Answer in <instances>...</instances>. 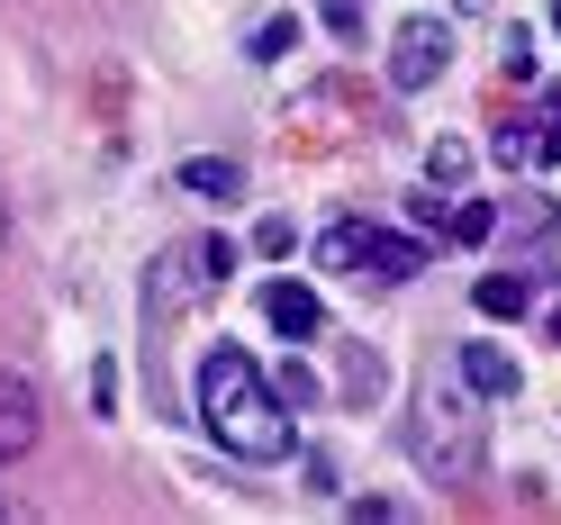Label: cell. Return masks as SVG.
<instances>
[{"label":"cell","mask_w":561,"mask_h":525,"mask_svg":"<svg viewBox=\"0 0 561 525\" xmlns=\"http://www.w3.org/2000/svg\"><path fill=\"white\" fill-rule=\"evenodd\" d=\"M91 408L118 416V372H110V363H91Z\"/></svg>","instance_id":"2e32d148"},{"label":"cell","mask_w":561,"mask_h":525,"mask_svg":"<svg viewBox=\"0 0 561 525\" xmlns=\"http://www.w3.org/2000/svg\"><path fill=\"white\" fill-rule=\"evenodd\" d=\"M199 426L218 435L236 463H290L299 453L290 408L272 399V380L254 372L244 344H208V363H199Z\"/></svg>","instance_id":"6da1fadb"},{"label":"cell","mask_w":561,"mask_h":525,"mask_svg":"<svg viewBox=\"0 0 561 525\" xmlns=\"http://www.w3.org/2000/svg\"><path fill=\"white\" fill-rule=\"evenodd\" d=\"M172 182H182L191 199H244V163H236V155H191Z\"/></svg>","instance_id":"ba28073f"},{"label":"cell","mask_w":561,"mask_h":525,"mask_svg":"<svg viewBox=\"0 0 561 525\" xmlns=\"http://www.w3.org/2000/svg\"><path fill=\"white\" fill-rule=\"evenodd\" d=\"M290 46H299V19H290V10H280V19H254V37H244V55H254V64H280Z\"/></svg>","instance_id":"4fadbf2b"},{"label":"cell","mask_w":561,"mask_h":525,"mask_svg":"<svg viewBox=\"0 0 561 525\" xmlns=\"http://www.w3.org/2000/svg\"><path fill=\"white\" fill-rule=\"evenodd\" d=\"M46 444V408H37V380L27 372H0V463H27Z\"/></svg>","instance_id":"5b68a950"},{"label":"cell","mask_w":561,"mask_h":525,"mask_svg":"<svg viewBox=\"0 0 561 525\" xmlns=\"http://www.w3.org/2000/svg\"><path fill=\"white\" fill-rule=\"evenodd\" d=\"M344 390L371 399V390H380V363H371V354H354V363H344Z\"/></svg>","instance_id":"ac0fdd59"},{"label":"cell","mask_w":561,"mask_h":525,"mask_svg":"<svg viewBox=\"0 0 561 525\" xmlns=\"http://www.w3.org/2000/svg\"><path fill=\"white\" fill-rule=\"evenodd\" d=\"M318 263L335 272H380V282H408V272H426V244L416 236H390V227H371V218H335L327 244H318Z\"/></svg>","instance_id":"277c9868"},{"label":"cell","mask_w":561,"mask_h":525,"mask_svg":"<svg viewBox=\"0 0 561 525\" xmlns=\"http://www.w3.org/2000/svg\"><path fill=\"white\" fill-rule=\"evenodd\" d=\"M552 37H561V0H552Z\"/></svg>","instance_id":"603a6c76"},{"label":"cell","mask_w":561,"mask_h":525,"mask_svg":"<svg viewBox=\"0 0 561 525\" xmlns=\"http://www.w3.org/2000/svg\"><path fill=\"white\" fill-rule=\"evenodd\" d=\"M254 244H263V254L280 263V254H290V218H263V227H254Z\"/></svg>","instance_id":"ffe728a7"},{"label":"cell","mask_w":561,"mask_h":525,"mask_svg":"<svg viewBox=\"0 0 561 525\" xmlns=\"http://www.w3.org/2000/svg\"><path fill=\"white\" fill-rule=\"evenodd\" d=\"M354 516H363V525H399L408 507H399V499H354Z\"/></svg>","instance_id":"44dd1931"},{"label":"cell","mask_w":561,"mask_h":525,"mask_svg":"<svg viewBox=\"0 0 561 525\" xmlns=\"http://www.w3.org/2000/svg\"><path fill=\"white\" fill-rule=\"evenodd\" d=\"M444 64H453V37H444L435 19H408V27H399V46H390V91H426Z\"/></svg>","instance_id":"8992f818"},{"label":"cell","mask_w":561,"mask_h":525,"mask_svg":"<svg viewBox=\"0 0 561 525\" xmlns=\"http://www.w3.org/2000/svg\"><path fill=\"white\" fill-rule=\"evenodd\" d=\"M0 244H10V208H0Z\"/></svg>","instance_id":"7402d4cb"},{"label":"cell","mask_w":561,"mask_h":525,"mask_svg":"<svg viewBox=\"0 0 561 525\" xmlns=\"http://www.w3.org/2000/svg\"><path fill=\"white\" fill-rule=\"evenodd\" d=\"M489 155H499L507 172H535L543 163V127L535 118H499V127H489Z\"/></svg>","instance_id":"30bf717a"},{"label":"cell","mask_w":561,"mask_h":525,"mask_svg":"<svg viewBox=\"0 0 561 525\" xmlns=\"http://www.w3.org/2000/svg\"><path fill=\"white\" fill-rule=\"evenodd\" d=\"M552 335H561V308H552Z\"/></svg>","instance_id":"cb8c5ba5"},{"label":"cell","mask_w":561,"mask_h":525,"mask_svg":"<svg viewBox=\"0 0 561 525\" xmlns=\"http://www.w3.org/2000/svg\"><path fill=\"white\" fill-rule=\"evenodd\" d=\"M525 299H535L525 272H480V282H471V308H480V318H516Z\"/></svg>","instance_id":"8fae6325"},{"label":"cell","mask_w":561,"mask_h":525,"mask_svg":"<svg viewBox=\"0 0 561 525\" xmlns=\"http://www.w3.org/2000/svg\"><path fill=\"white\" fill-rule=\"evenodd\" d=\"M499 64H507V82H525V73H535V37H525V27H516V37H507V55H499Z\"/></svg>","instance_id":"e0dca14e"},{"label":"cell","mask_w":561,"mask_h":525,"mask_svg":"<svg viewBox=\"0 0 561 525\" xmlns=\"http://www.w3.org/2000/svg\"><path fill=\"white\" fill-rule=\"evenodd\" d=\"M227 272H236V244H227V236L163 244V254L146 263V327H182L208 290H227Z\"/></svg>","instance_id":"3957f363"},{"label":"cell","mask_w":561,"mask_h":525,"mask_svg":"<svg viewBox=\"0 0 561 525\" xmlns=\"http://www.w3.org/2000/svg\"><path fill=\"white\" fill-rule=\"evenodd\" d=\"M263 318L290 335V344H308V335H327V299L308 290V282H272V290H263Z\"/></svg>","instance_id":"52a82bcc"},{"label":"cell","mask_w":561,"mask_h":525,"mask_svg":"<svg viewBox=\"0 0 561 525\" xmlns=\"http://www.w3.org/2000/svg\"><path fill=\"white\" fill-rule=\"evenodd\" d=\"M408 453L426 463V480H471L480 453H489V426H480V390L471 380H435L408 416Z\"/></svg>","instance_id":"7a4b0ae2"},{"label":"cell","mask_w":561,"mask_h":525,"mask_svg":"<svg viewBox=\"0 0 561 525\" xmlns=\"http://www.w3.org/2000/svg\"><path fill=\"white\" fill-rule=\"evenodd\" d=\"M272 399H280V408H308V399H318V380H308L299 363H280V380H272Z\"/></svg>","instance_id":"9a60e30c"},{"label":"cell","mask_w":561,"mask_h":525,"mask_svg":"<svg viewBox=\"0 0 561 525\" xmlns=\"http://www.w3.org/2000/svg\"><path fill=\"white\" fill-rule=\"evenodd\" d=\"M444 236H453V244H489V236H499V199H462V208H444Z\"/></svg>","instance_id":"7c38bea8"},{"label":"cell","mask_w":561,"mask_h":525,"mask_svg":"<svg viewBox=\"0 0 561 525\" xmlns=\"http://www.w3.org/2000/svg\"><path fill=\"white\" fill-rule=\"evenodd\" d=\"M462 380H471L480 399H516V380H525V372L499 354V344H462Z\"/></svg>","instance_id":"9c48e42d"},{"label":"cell","mask_w":561,"mask_h":525,"mask_svg":"<svg viewBox=\"0 0 561 525\" xmlns=\"http://www.w3.org/2000/svg\"><path fill=\"white\" fill-rule=\"evenodd\" d=\"M426 172H435V182L453 191V182L471 172V146H462V136H435V146H426Z\"/></svg>","instance_id":"5bb4252c"},{"label":"cell","mask_w":561,"mask_h":525,"mask_svg":"<svg viewBox=\"0 0 561 525\" xmlns=\"http://www.w3.org/2000/svg\"><path fill=\"white\" fill-rule=\"evenodd\" d=\"M543 163H561V91H543Z\"/></svg>","instance_id":"d6986e66"}]
</instances>
